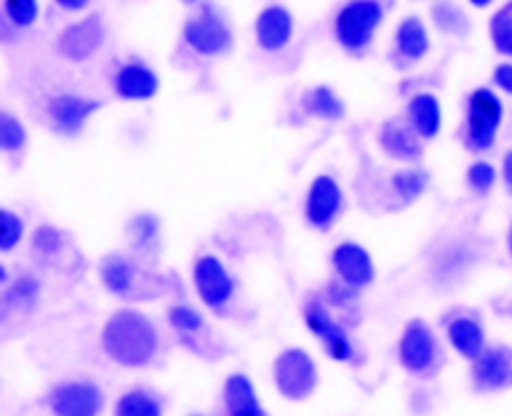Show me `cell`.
Segmentation results:
<instances>
[{
	"label": "cell",
	"instance_id": "1",
	"mask_svg": "<svg viewBox=\"0 0 512 416\" xmlns=\"http://www.w3.org/2000/svg\"><path fill=\"white\" fill-rule=\"evenodd\" d=\"M105 355L123 367H144L158 353V330L140 310L123 308L107 318L101 330Z\"/></svg>",
	"mask_w": 512,
	"mask_h": 416
},
{
	"label": "cell",
	"instance_id": "2",
	"mask_svg": "<svg viewBox=\"0 0 512 416\" xmlns=\"http://www.w3.org/2000/svg\"><path fill=\"white\" fill-rule=\"evenodd\" d=\"M504 99L494 87H476L463 103L461 138L465 150L486 154L494 150L504 126Z\"/></svg>",
	"mask_w": 512,
	"mask_h": 416
},
{
	"label": "cell",
	"instance_id": "3",
	"mask_svg": "<svg viewBox=\"0 0 512 416\" xmlns=\"http://www.w3.org/2000/svg\"><path fill=\"white\" fill-rule=\"evenodd\" d=\"M398 361L414 378L437 376L445 361L441 339L435 328L422 320H410L398 341Z\"/></svg>",
	"mask_w": 512,
	"mask_h": 416
},
{
	"label": "cell",
	"instance_id": "4",
	"mask_svg": "<svg viewBox=\"0 0 512 416\" xmlns=\"http://www.w3.org/2000/svg\"><path fill=\"white\" fill-rule=\"evenodd\" d=\"M383 19H386V9L379 0H349L334 19V37L338 46L351 54L367 50Z\"/></svg>",
	"mask_w": 512,
	"mask_h": 416
},
{
	"label": "cell",
	"instance_id": "5",
	"mask_svg": "<svg viewBox=\"0 0 512 416\" xmlns=\"http://www.w3.org/2000/svg\"><path fill=\"white\" fill-rule=\"evenodd\" d=\"M273 380L285 400L302 402L314 394L320 376L312 355L300 347H291L281 351L275 359Z\"/></svg>",
	"mask_w": 512,
	"mask_h": 416
},
{
	"label": "cell",
	"instance_id": "6",
	"mask_svg": "<svg viewBox=\"0 0 512 416\" xmlns=\"http://www.w3.org/2000/svg\"><path fill=\"white\" fill-rule=\"evenodd\" d=\"M183 39L189 50L203 58L222 56L234 44V35L228 21L213 7L201 9L199 15L191 17L183 25Z\"/></svg>",
	"mask_w": 512,
	"mask_h": 416
},
{
	"label": "cell",
	"instance_id": "7",
	"mask_svg": "<svg viewBox=\"0 0 512 416\" xmlns=\"http://www.w3.org/2000/svg\"><path fill=\"white\" fill-rule=\"evenodd\" d=\"M193 285L199 300L213 312L224 310L236 294V279L216 255H201L195 261Z\"/></svg>",
	"mask_w": 512,
	"mask_h": 416
},
{
	"label": "cell",
	"instance_id": "8",
	"mask_svg": "<svg viewBox=\"0 0 512 416\" xmlns=\"http://www.w3.org/2000/svg\"><path fill=\"white\" fill-rule=\"evenodd\" d=\"M304 320L308 330L322 343L332 361L349 363L355 357V345L347 332L320 300H310L304 306Z\"/></svg>",
	"mask_w": 512,
	"mask_h": 416
},
{
	"label": "cell",
	"instance_id": "9",
	"mask_svg": "<svg viewBox=\"0 0 512 416\" xmlns=\"http://www.w3.org/2000/svg\"><path fill=\"white\" fill-rule=\"evenodd\" d=\"M443 328L447 345L469 363L478 359L490 345L486 322L476 310H457L449 314Z\"/></svg>",
	"mask_w": 512,
	"mask_h": 416
},
{
	"label": "cell",
	"instance_id": "10",
	"mask_svg": "<svg viewBox=\"0 0 512 416\" xmlns=\"http://www.w3.org/2000/svg\"><path fill=\"white\" fill-rule=\"evenodd\" d=\"M469 380L482 394L512 390V345L490 343L486 351L472 361Z\"/></svg>",
	"mask_w": 512,
	"mask_h": 416
},
{
	"label": "cell",
	"instance_id": "11",
	"mask_svg": "<svg viewBox=\"0 0 512 416\" xmlns=\"http://www.w3.org/2000/svg\"><path fill=\"white\" fill-rule=\"evenodd\" d=\"M343 207H345V193L340 183L330 175H318L306 193V203H304L306 222L312 228L326 232L332 228L338 216L343 214Z\"/></svg>",
	"mask_w": 512,
	"mask_h": 416
},
{
	"label": "cell",
	"instance_id": "12",
	"mask_svg": "<svg viewBox=\"0 0 512 416\" xmlns=\"http://www.w3.org/2000/svg\"><path fill=\"white\" fill-rule=\"evenodd\" d=\"M332 271L340 279V283L361 291L369 287L375 281V263L371 253L365 246L353 240L340 242L334 246V251L330 255Z\"/></svg>",
	"mask_w": 512,
	"mask_h": 416
},
{
	"label": "cell",
	"instance_id": "13",
	"mask_svg": "<svg viewBox=\"0 0 512 416\" xmlns=\"http://www.w3.org/2000/svg\"><path fill=\"white\" fill-rule=\"evenodd\" d=\"M103 406V390L93 382H66L56 386L50 394V410L54 416H99Z\"/></svg>",
	"mask_w": 512,
	"mask_h": 416
},
{
	"label": "cell",
	"instance_id": "14",
	"mask_svg": "<svg viewBox=\"0 0 512 416\" xmlns=\"http://www.w3.org/2000/svg\"><path fill=\"white\" fill-rule=\"evenodd\" d=\"M103 41H105V25L97 15H93L74 25H68L60 33L56 46L66 60L84 62L103 46Z\"/></svg>",
	"mask_w": 512,
	"mask_h": 416
},
{
	"label": "cell",
	"instance_id": "15",
	"mask_svg": "<svg viewBox=\"0 0 512 416\" xmlns=\"http://www.w3.org/2000/svg\"><path fill=\"white\" fill-rule=\"evenodd\" d=\"M99 109L101 103L97 99H89L74 93L56 95L48 103V115L52 126L56 132L64 136H76Z\"/></svg>",
	"mask_w": 512,
	"mask_h": 416
},
{
	"label": "cell",
	"instance_id": "16",
	"mask_svg": "<svg viewBox=\"0 0 512 416\" xmlns=\"http://www.w3.org/2000/svg\"><path fill=\"white\" fill-rule=\"evenodd\" d=\"M160 78L144 62H125L113 74V91L123 101H150L158 95Z\"/></svg>",
	"mask_w": 512,
	"mask_h": 416
},
{
	"label": "cell",
	"instance_id": "17",
	"mask_svg": "<svg viewBox=\"0 0 512 416\" xmlns=\"http://www.w3.org/2000/svg\"><path fill=\"white\" fill-rule=\"evenodd\" d=\"M377 142L383 154L404 164L418 162L424 152V140L410 128V123L406 119L400 117L383 123Z\"/></svg>",
	"mask_w": 512,
	"mask_h": 416
},
{
	"label": "cell",
	"instance_id": "18",
	"mask_svg": "<svg viewBox=\"0 0 512 416\" xmlns=\"http://www.w3.org/2000/svg\"><path fill=\"white\" fill-rule=\"evenodd\" d=\"M254 37L256 44L265 52H281L285 50L293 39V17L289 9L281 5L265 7L254 23Z\"/></svg>",
	"mask_w": 512,
	"mask_h": 416
},
{
	"label": "cell",
	"instance_id": "19",
	"mask_svg": "<svg viewBox=\"0 0 512 416\" xmlns=\"http://www.w3.org/2000/svg\"><path fill=\"white\" fill-rule=\"evenodd\" d=\"M406 121L424 142L439 138L443 130L441 99L431 91L414 93L406 105Z\"/></svg>",
	"mask_w": 512,
	"mask_h": 416
},
{
	"label": "cell",
	"instance_id": "20",
	"mask_svg": "<svg viewBox=\"0 0 512 416\" xmlns=\"http://www.w3.org/2000/svg\"><path fill=\"white\" fill-rule=\"evenodd\" d=\"M394 52H396V58L406 66L418 64L429 56L431 33L420 17L410 15L398 23L394 33Z\"/></svg>",
	"mask_w": 512,
	"mask_h": 416
},
{
	"label": "cell",
	"instance_id": "21",
	"mask_svg": "<svg viewBox=\"0 0 512 416\" xmlns=\"http://www.w3.org/2000/svg\"><path fill=\"white\" fill-rule=\"evenodd\" d=\"M224 406L228 416H267L254 384L244 373H232L226 380Z\"/></svg>",
	"mask_w": 512,
	"mask_h": 416
},
{
	"label": "cell",
	"instance_id": "22",
	"mask_svg": "<svg viewBox=\"0 0 512 416\" xmlns=\"http://www.w3.org/2000/svg\"><path fill=\"white\" fill-rule=\"evenodd\" d=\"M99 279L109 294L123 298L130 296L136 287L138 269L123 255H109L99 265Z\"/></svg>",
	"mask_w": 512,
	"mask_h": 416
},
{
	"label": "cell",
	"instance_id": "23",
	"mask_svg": "<svg viewBox=\"0 0 512 416\" xmlns=\"http://www.w3.org/2000/svg\"><path fill=\"white\" fill-rule=\"evenodd\" d=\"M302 107L308 115L322 119V121H338L343 119L347 113V107L330 87L320 85L310 89L304 99H302Z\"/></svg>",
	"mask_w": 512,
	"mask_h": 416
},
{
	"label": "cell",
	"instance_id": "24",
	"mask_svg": "<svg viewBox=\"0 0 512 416\" xmlns=\"http://www.w3.org/2000/svg\"><path fill=\"white\" fill-rule=\"evenodd\" d=\"M431 19L439 33L451 37H465L469 29H472V19H469L465 9L459 7L455 0H437L431 7Z\"/></svg>",
	"mask_w": 512,
	"mask_h": 416
},
{
	"label": "cell",
	"instance_id": "25",
	"mask_svg": "<svg viewBox=\"0 0 512 416\" xmlns=\"http://www.w3.org/2000/svg\"><path fill=\"white\" fill-rule=\"evenodd\" d=\"M488 33L494 52L504 60H512V0H506L492 13Z\"/></svg>",
	"mask_w": 512,
	"mask_h": 416
},
{
	"label": "cell",
	"instance_id": "26",
	"mask_svg": "<svg viewBox=\"0 0 512 416\" xmlns=\"http://www.w3.org/2000/svg\"><path fill=\"white\" fill-rule=\"evenodd\" d=\"M500 183V166L488 158H476L465 169V187L478 197L490 195Z\"/></svg>",
	"mask_w": 512,
	"mask_h": 416
},
{
	"label": "cell",
	"instance_id": "27",
	"mask_svg": "<svg viewBox=\"0 0 512 416\" xmlns=\"http://www.w3.org/2000/svg\"><path fill=\"white\" fill-rule=\"evenodd\" d=\"M431 183V175L426 173L420 166H406L402 171H396L392 175V191L404 201V203H412L418 197L424 195V191L429 189Z\"/></svg>",
	"mask_w": 512,
	"mask_h": 416
},
{
	"label": "cell",
	"instance_id": "28",
	"mask_svg": "<svg viewBox=\"0 0 512 416\" xmlns=\"http://www.w3.org/2000/svg\"><path fill=\"white\" fill-rule=\"evenodd\" d=\"M115 416H162V404L148 390L136 388L117 398Z\"/></svg>",
	"mask_w": 512,
	"mask_h": 416
},
{
	"label": "cell",
	"instance_id": "29",
	"mask_svg": "<svg viewBox=\"0 0 512 416\" xmlns=\"http://www.w3.org/2000/svg\"><path fill=\"white\" fill-rule=\"evenodd\" d=\"M166 320L177 332H181V335H195V332L203 330L205 326L203 314L189 304L170 306L166 312Z\"/></svg>",
	"mask_w": 512,
	"mask_h": 416
},
{
	"label": "cell",
	"instance_id": "30",
	"mask_svg": "<svg viewBox=\"0 0 512 416\" xmlns=\"http://www.w3.org/2000/svg\"><path fill=\"white\" fill-rule=\"evenodd\" d=\"M25 234V222L19 214L3 207L0 210V251L11 253L21 244Z\"/></svg>",
	"mask_w": 512,
	"mask_h": 416
},
{
	"label": "cell",
	"instance_id": "31",
	"mask_svg": "<svg viewBox=\"0 0 512 416\" xmlns=\"http://www.w3.org/2000/svg\"><path fill=\"white\" fill-rule=\"evenodd\" d=\"M27 144V130L9 111L0 115V148L5 152H19Z\"/></svg>",
	"mask_w": 512,
	"mask_h": 416
},
{
	"label": "cell",
	"instance_id": "32",
	"mask_svg": "<svg viewBox=\"0 0 512 416\" xmlns=\"http://www.w3.org/2000/svg\"><path fill=\"white\" fill-rule=\"evenodd\" d=\"M5 17L19 29H29L39 19V0H3Z\"/></svg>",
	"mask_w": 512,
	"mask_h": 416
},
{
	"label": "cell",
	"instance_id": "33",
	"mask_svg": "<svg viewBox=\"0 0 512 416\" xmlns=\"http://www.w3.org/2000/svg\"><path fill=\"white\" fill-rule=\"evenodd\" d=\"M158 232H160V224H158V218H154L152 214H140L130 224L132 242L136 248H140V251H146V248H152L156 244Z\"/></svg>",
	"mask_w": 512,
	"mask_h": 416
},
{
	"label": "cell",
	"instance_id": "34",
	"mask_svg": "<svg viewBox=\"0 0 512 416\" xmlns=\"http://www.w3.org/2000/svg\"><path fill=\"white\" fill-rule=\"evenodd\" d=\"M37 296H39V283H37L35 277H29V275L19 277V279L9 287V294H7L9 302L15 304V306H19V308H25V306L35 304Z\"/></svg>",
	"mask_w": 512,
	"mask_h": 416
},
{
	"label": "cell",
	"instance_id": "35",
	"mask_svg": "<svg viewBox=\"0 0 512 416\" xmlns=\"http://www.w3.org/2000/svg\"><path fill=\"white\" fill-rule=\"evenodd\" d=\"M31 244L39 255H56L62 248V234L52 226H39L33 232Z\"/></svg>",
	"mask_w": 512,
	"mask_h": 416
},
{
	"label": "cell",
	"instance_id": "36",
	"mask_svg": "<svg viewBox=\"0 0 512 416\" xmlns=\"http://www.w3.org/2000/svg\"><path fill=\"white\" fill-rule=\"evenodd\" d=\"M492 87L502 97H512V60H504L492 70Z\"/></svg>",
	"mask_w": 512,
	"mask_h": 416
},
{
	"label": "cell",
	"instance_id": "37",
	"mask_svg": "<svg viewBox=\"0 0 512 416\" xmlns=\"http://www.w3.org/2000/svg\"><path fill=\"white\" fill-rule=\"evenodd\" d=\"M500 183L508 195H512V146L502 154L500 160Z\"/></svg>",
	"mask_w": 512,
	"mask_h": 416
},
{
	"label": "cell",
	"instance_id": "38",
	"mask_svg": "<svg viewBox=\"0 0 512 416\" xmlns=\"http://www.w3.org/2000/svg\"><path fill=\"white\" fill-rule=\"evenodd\" d=\"M56 5L68 13H80L91 5V0H56Z\"/></svg>",
	"mask_w": 512,
	"mask_h": 416
},
{
	"label": "cell",
	"instance_id": "39",
	"mask_svg": "<svg viewBox=\"0 0 512 416\" xmlns=\"http://www.w3.org/2000/svg\"><path fill=\"white\" fill-rule=\"evenodd\" d=\"M469 5H472L474 9H490L496 0H467Z\"/></svg>",
	"mask_w": 512,
	"mask_h": 416
},
{
	"label": "cell",
	"instance_id": "40",
	"mask_svg": "<svg viewBox=\"0 0 512 416\" xmlns=\"http://www.w3.org/2000/svg\"><path fill=\"white\" fill-rule=\"evenodd\" d=\"M500 312H502L506 318H510V320H512V296H510V298H506V300L502 302Z\"/></svg>",
	"mask_w": 512,
	"mask_h": 416
},
{
	"label": "cell",
	"instance_id": "41",
	"mask_svg": "<svg viewBox=\"0 0 512 416\" xmlns=\"http://www.w3.org/2000/svg\"><path fill=\"white\" fill-rule=\"evenodd\" d=\"M506 251H508V257L512 261V224L508 228V234H506Z\"/></svg>",
	"mask_w": 512,
	"mask_h": 416
},
{
	"label": "cell",
	"instance_id": "42",
	"mask_svg": "<svg viewBox=\"0 0 512 416\" xmlns=\"http://www.w3.org/2000/svg\"><path fill=\"white\" fill-rule=\"evenodd\" d=\"M185 3H195V0H185Z\"/></svg>",
	"mask_w": 512,
	"mask_h": 416
}]
</instances>
